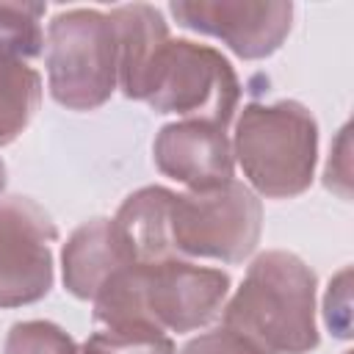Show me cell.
Segmentation results:
<instances>
[{
	"label": "cell",
	"instance_id": "obj_5",
	"mask_svg": "<svg viewBox=\"0 0 354 354\" xmlns=\"http://www.w3.org/2000/svg\"><path fill=\"white\" fill-rule=\"evenodd\" d=\"M169 230L177 257L241 263L260 243L263 205L257 194L238 180L207 191L174 194Z\"/></svg>",
	"mask_w": 354,
	"mask_h": 354
},
{
	"label": "cell",
	"instance_id": "obj_17",
	"mask_svg": "<svg viewBox=\"0 0 354 354\" xmlns=\"http://www.w3.org/2000/svg\"><path fill=\"white\" fill-rule=\"evenodd\" d=\"M180 354H257V351L246 340H241L235 332L221 326V329H213V332H205L188 340Z\"/></svg>",
	"mask_w": 354,
	"mask_h": 354
},
{
	"label": "cell",
	"instance_id": "obj_7",
	"mask_svg": "<svg viewBox=\"0 0 354 354\" xmlns=\"http://www.w3.org/2000/svg\"><path fill=\"white\" fill-rule=\"evenodd\" d=\"M147 315L169 332H194L207 326L224 307L230 274L221 268L196 266L169 257L149 266H136Z\"/></svg>",
	"mask_w": 354,
	"mask_h": 354
},
{
	"label": "cell",
	"instance_id": "obj_6",
	"mask_svg": "<svg viewBox=\"0 0 354 354\" xmlns=\"http://www.w3.org/2000/svg\"><path fill=\"white\" fill-rule=\"evenodd\" d=\"M58 230L30 196L0 199V307H22L53 288V243Z\"/></svg>",
	"mask_w": 354,
	"mask_h": 354
},
{
	"label": "cell",
	"instance_id": "obj_16",
	"mask_svg": "<svg viewBox=\"0 0 354 354\" xmlns=\"http://www.w3.org/2000/svg\"><path fill=\"white\" fill-rule=\"evenodd\" d=\"M3 354H77V343L53 321H19L8 329Z\"/></svg>",
	"mask_w": 354,
	"mask_h": 354
},
{
	"label": "cell",
	"instance_id": "obj_2",
	"mask_svg": "<svg viewBox=\"0 0 354 354\" xmlns=\"http://www.w3.org/2000/svg\"><path fill=\"white\" fill-rule=\"evenodd\" d=\"M232 158L257 194L293 199L310 188L315 174L318 122L296 100L249 102L235 122Z\"/></svg>",
	"mask_w": 354,
	"mask_h": 354
},
{
	"label": "cell",
	"instance_id": "obj_19",
	"mask_svg": "<svg viewBox=\"0 0 354 354\" xmlns=\"http://www.w3.org/2000/svg\"><path fill=\"white\" fill-rule=\"evenodd\" d=\"M3 188H6V163L0 160V194H3Z\"/></svg>",
	"mask_w": 354,
	"mask_h": 354
},
{
	"label": "cell",
	"instance_id": "obj_12",
	"mask_svg": "<svg viewBox=\"0 0 354 354\" xmlns=\"http://www.w3.org/2000/svg\"><path fill=\"white\" fill-rule=\"evenodd\" d=\"M108 17L119 39V86L127 100H136L152 55L169 39V28L163 14L147 3L116 6L108 11Z\"/></svg>",
	"mask_w": 354,
	"mask_h": 354
},
{
	"label": "cell",
	"instance_id": "obj_1",
	"mask_svg": "<svg viewBox=\"0 0 354 354\" xmlns=\"http://www.w3.org/2000/svg\"><path fill=\"white\" fill-rule=\"evenodd\" d=\"M224 310V329L257 354H307L318 346L315 271L293 252L271 249L252 260Z\"/></svg>",
	"mask_w": 354,
	"mask_h": 354
},
{
	"label": "cell",
	"instance_id": "obj_8",
	"mask_svg": "<svg viewBox=\"0 0 354 354\" xmlns=\"http://www.w3.org/2000/svg\"><path fill=\"white\" fill-rule=\"evenodd\" d=\"M177 25L221 39L238 58H268L293 25V3L282 0H174Z\"/></svg>",
	"mask_w": 354,
	"mask_h": 354
},
{
	"label": "cell",
	"instance_id": "obj_3",
	"mask_svg": "<svg viewBox=\"0 0 354 354\" xmlns=\"http://www.w3.org/2000/svg\"><path fill=\"white\" fill-rule=\"evenodd\" d=\"M241 83L232 64L207 44L166 39L152 55L136 100L155 113H177L188 122L224 127L238 108Z\"/></svg>",
	"mask_w": 354,
	"mask_h": 354
},
{
	"label": "cell",
	"instance_id": "obj_11",
	"mask_svg": "<svg viewBox=\"0 0 354 354\" xmlns=\"http://www.w3.org/2000/svg\"><path fill=\"white\" fill-rule=\"evenodd\" d=\"M174 191L163 185H147L130 194L113 216V227L133 260V266H149L177 257L171 246L169 213Z\"/></svg>",
	"mask_w": 354,
	"mask_h": 354
},
{
	"label": "cell",
	"instance_id": "obj_10",
	"mask_svg": "<svg viewBox=\"0 0 354 354\" xmlns=\"http://www.w3.org/2000/svg\"><path fill=\"white\" fill-rule=\"evenodd\" d=\"M133 266L113 218L83 221L61 249L64 288L77 299H97V293L122 271Z\"/></svg>",
	"mask_w": 354,
	"mask_h": 354
},
{
	"label": "cell",
	"instance_id": "obj_18",
	"mask_svg": "<svg viewBox=\"0 0 354 354\" xmlns=\"http://www.w3.org/2000/svg\"><path fill=\"white\" fill-rule=\"evenodd\" d=\"M77 354H102V351H100V348H97V346H91V343H88V340H86V343H83V346H77Z\"/></svg>",
	"mask_w": 354,
	"mask_h": 354
},
{
	"label": "cell",
	"instance_id": "obj_9",
	"mask_svg": "<svg viewBox=\"0 0 354 354\" xmlns=\"http://www.w3.org/2000/svg\"><path fill=\"white\" fill-rule=\"evenodd\" d=\"M152 158L160 174L191 191H207L235 180V158L227 130L207 122L183 119L160 127L152 144Z\"/></svg>",
	"mask_w": 354,
	"mask_h": 354
},
{
	"label": "cell",
	"instance_id": "obj_4",
	"mask_svg": "<svg viewBox=\"0 0 354 354\" xmlns=\"http://www.w3.org/2000/svg\"><path fill=\"white\" fill-rule=\"evenodd\" d=\"M47 83L58 105L97 111L119 86V39L97 8L58 11L47 28Z\"/></svg>",
	"mask_w": 354,
	"mask_h": 354
},
{
	"label": "cell",
	"instance_id": "obj_14",
	"mask_svg": "<svg viewBox=\"0 0 354 354\" xmlns=\"http://www.w3.org/2000/svg\"><path fill=\"white\" fill-rule=\"evenodd\" d=\"M44 3H0V58H36L44 50Z\"/></svg>",
	"mask_w": 354,
	"mask_h": 354
},
{
	"label": "cell",
	"instance_id": "obj_13",
	"mask_svg": "<svg viewBox=\"0 0 354 354\" xmlns=\"http://www.w3.org/2000/svg\"><path fill=\"white\" fill-rule=\"evenodd\" d=\"M41 102V77L19 58H0V147L11 144Z\"/></svg>",
	"mask_w": 354,
	"mask_h": 354
},
{
	"label": "cell",
	"instance_id": "obj_15",
	"mask_svg": "<svg viewBox=\"0 0 354 354\" xmlns=\"http://www.w3.org/2000/svg\"><path fill=\"white\" fill-rule=\"evenodd\" d=\"M88 343L102 354H177L174 340L152 321H124L111 326H97Z\"/></svg>",
	"mask_w": 354,
	"mask_h": 354
}]
</instances>
